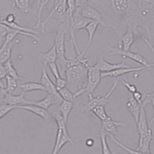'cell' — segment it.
<instances>
[{
    "label": "cell",
    "mask_w": 154,
    "mask_h": 154,
    "mask_svg": "<svg viewBox=\"0 0 154 154\" xmlns=\"http://www.w3.org/2000/svg\"><path fill=\"white\" fill-rule=\"evenodd\" d=\"M88 3L100 12L103 19L111 16L115 19L117 18L120 20L126 29L132 27L135 36L139 34L137 27L145 28L149 41L152 42L149 28L142 20L143 16H146L147 12L153 11L152 8L144 10L139 0H91Z\"/></svg>",
    "instance_id": "1"
},
{
    "label": "cell",
    "mask_w": 154,
    "mask_h": 154,
    "mask_svg": "<svg viewBox=\"0 0 154 154\" xmlns=\"http://www.w3.org/2000/svg\"><path fill=\"white\" fill-rule=\"evenodd\" d=\"M88 68L82 64H77L66 69L65 77L68 82L67 87L74 93L82 90L86 86Z\"/></svg>",
    "instance_id": "2"
},
{
    "label": "cell",
    "mask_w": 154,
    "mask_h": 154,
    "mask_svg": "<svg viewBox=\"0 0 154 154\" xmlns=\"http://www.w3.org/2000/svg\"><path fill=\"white\" fill-rule=\"evenodd\" d=\"M70 24L62 23L57 31L55 38V45L57 53V65L60 66V74L61 77H65L66 70L67 69L68 60L65 56V33L66 29Z\"/></svg>",
    "instance_id": "3"
},
{
    "label": "cell",
    "mask_w": 154,
    "mask_h": 154,
    "mask_svg": "<svg viewBox=\"0 0 154 154\" xmlns=\"http://www.w3.org/2000/svg\"><path fill=\"white\" fill-rule=\"evenodd\" d=\"M119 84V81L116 80L112 86L111 87L109 91L104 96L98 95L97 97H94L92 94H88V97L89 98V100L87 102L83 103L84 107L83 108V110L84 112H88L92 111V109L98 106L107 105L109 102V98L112 96L113 92L115 91L116 88L117 87Z\"/></svg>",
    "instance_id": "4"
},
{
    "label": "cell",
    "mask_w": 154,
    "mask_h": 154,
    "mask_svg": "<svg viewBox=\"0 0 154 154\" xmlns=\"http://www.w3.org/2000/svg\"><path fill=\"white\" fill-rule=\"evenodd\" d=\"M76 11H77L79 14H81L83 17L90 19L94 21H98L100 25L104 27L112 28L117 32L116 27L112 24L106 22L100 12L89 3L84 4L83 6L77 9Z\"/></svg>",
    "instance_id": "5"
},
{
    "label": "cell",
    "mask_w": 154,
    "mask_h": 154,
    "mask_svg": "<svg viewBox=\"0 0 154 154\" xmlns=\"http://www.w3.org/2000/svg\"><path fill=\"white\" fill-rule=\"evenodd\" d=\"M109 55L110 56H120L122 57L123 58H129L134 61L140 63L144 66H150L151 67H154V63H149L147 59L142 56L140 54L134 53L131 50L125 51L119 46L114 48L109 47Z\"/></svg>",
    "instance_id": "6"
},
{
    "label": "cell",
    "mask_w": 154,
    "mask_h": 154,
    "mask_svg": "<svg viewBox=\"0 0 154 154\" xmlns=\"http://www.w3.org/2000/svg\"><path fill=\"white\" fill-rule=\"evenodd\" d=\"M30 100L25 98V92H21L19 95H14L12 93L8 92L5 88L3 87L1 82L0 90V103H7L12 105L19 106L29 104Z\"/></svg>",
    "instance_id": "7"
},
{
    "label": "cell",
    "mask_w": 154,
    "mask_h": 154,
    "mask_svg": "<svg viewBox=\"0 0 154 154\" xmlns=\"http://www.w3.org/2000/svg\"><path fill=\"white\" fill-rule=\"evenodd\" d=\"M102 72L94 65H90L88 68L87 82L85 88H83L84 92L88 94H92L96 90L102 79Z\"/></svg>",
    "instance_id": "8"
},
{
    "label": "cell",
    "mask_w": 154,
    "mask_h": 154,
    "mask_svg": "<svg viewBox=\"0 0 154 154\" xmlns=\"http://www.w3.org/2000/svg\"><path fill=\"white\" fill-rule=\"evenodd\" d=\"M137 128L139 135V143L146 136H147L152 131V128H151L147 121V115L145 110V106L143 104L141 106L140 116L139 121L136 124Z\"/></svg>",
    "instance_id": "9"
},
{
    "label": "cell",
    "mask_w": 154,
    "mask_h": 154,
    "mask_svg": "<svg viewBox=\"0 0 154 154\" xmlns=\"http://www.w3.org/2000/svg\"><path fill=\"white\" fill-rule=\"evenodd\" d=\"M152 68L150 66H144L142 65L139 67H128V68H121L117 69L116 70L108 72H102V77H117L124 76L126 74L132 73V72H137L138 71L146 69L147 68Z\"/></svg>",
    "instance_id": "10"
},
{
    "label": "cell",
    "mask_w": 154,
    "mask_h": 154,
    "mask_svg": "<svg viewBox=\"0 0 154 154\" xmlns=\"http://www.w3.org/2000/svg\"><path fill=\"white\" fill-rule=\"evenodd\" d=\"M40 83L43 84V85L45 88L46 92H47L48 94H53L58 98H61L59 94L58 91L57 89L56 84L53 83V82L49 77L47 70L46 69V66H43Z\"/></svg>",
    "instance_id": "11"
},
{
    "label": "cell",
    "mask_w": 154,
    "mask_h": 154,
    "mask_svg": "<svg viewBox=\"0 0 154 154\" xmlns=\"http://www.w3.org/2000/svg\"><path fill=\"white\" fill-rule=\"evenodd\" d=\"M141 105L134 98L132 94L129 92V95L126 98V106L129 112L133 116L136 124L139 121Z\"/></svg>",
    "instance_id": "12"
},
{
    "label": "cell",
    "mask_w": 154,
    "mask_h": 154,
    "mask_svg": "<svg viewBox=\"0 0 154 154\" xmlns=\"http://www.w3.org/2000/svg\"><path fill=\"white\" fill-rule=\"evenodd\" d=\"M95 66L101 72H108L121 68H128L131 67L125 63L122 62L119 63H109L105 60L103 57H101Z\"/></svg>",
    "instance_id": "13"
},
{
    "label": "cell",
    "mask_w": 154,
    "mask_h": 154,
    "mask_svg": "<svg viewBox=\"0 0 154 154\" xmlns=\"http://www.w3.org/2000/svg\"><path fill=\"white\" fill-rule=\"evenodd\" d=\"M135 38L136 36L133 28L131 27H128L126 29L125 33L119 37L121 44H119V46L125 51L130 50L134 42Z\"/></svg>",
    "instance_id": "14"
},
{
    "label": "cell",
    "mask_w": 154,
    "mask_h": 154,
    "mask_svg": "<svg viewBox=\"0 0 154 154\" xmlns=\"http://www.w3.org/2000/svg\"><path fill=\"white\" fill-rule=\"evenodd\" d=\"M101 127H102L107 133V134H112L114 136H117V128L119 126H126L124 123L114 121L109 116L107 119L101 121Z\"/></svg>",
    "instance_id": "15"
},
{
    "label": "cell",
    "mask_w": 154,
    "mask_h": 154,
    "mask_svg": "<svg viewBox=\"0 0 154 154\" xmlns=\"http://www.w3.org/2000/svg\"><path fill=\"white\" fill-rule=\"evenodd\" d=\"M17 109L32 112L45 120H48L50 117V113L47 110L33 104H26L18 106Z\"/></svg>",
    "instance_id": "16"
},
{
    "label": "cell",
    "mask_w": 154,
    "mask_h": 154,
    "mask_svg": "<svg viewBox=\"0 0 154 154\" xmlns=\"http://www.w3.org/2000/svg\"><path fill=\"white\" fill-rule=\"evenodd\" d=\"M62 100L63 99L61 98H58L53 94H48V95L42 100L38 101L30 100L29 104H33L48 110L50 107L55 105L58 102Z\"/></svg>",
    "instance_id": "17"
},
{
    "label": "cell",
    "mask_w": 154,
    "mask_h": 154,
    "mask_svg": "<svg viewBox=\"0 0 154 154\" xmlns=\"http://www.w3.org/2000/svg\"><path fill=\"white\" fill-rule=\"evenodd\" d=\"M92 21L91 19L86 18L79 14L77 11H75L72 20L70 21V26L72 27L75 31L84 29L88 24Z\"/></svg>",
    "instance_id": "18"
},
{
    "label": "cell",
    "mask_w": 154,
    "mask_h": 154,
    "mask_svg": "<svg viewBox=\"0 0 154 154\" xmlns=\"http://www.w3.org/2000/svg\"><path fill=\"white\" fill-rule=\"evenodd\" d=\"M58 58L56 47L55 44L48 51L41 54L38 57V60L43 63V66H46L51 63L56 62Z\"/></svg>",
    "instance_id": "19"
},
{
    "label": "cell",
    "mask_w": 154,
    "mask_h": 154,
    "mask_svg": "<svg viewBox=\"0 0 154 154\" xmlns=\"http://www.w3.org/2000/svg\"><path fill=\"white\" fill-rule=\"evenodd\" d=\"M19 42V40L16 38L14 41L8 43L7 45L0 49V62L1 63H5L11 59L12 49L14 46Z\"/></svg>",
    "instance_id": "20"
},
{
    "label": "cell",
    "mask_w": 154,
    "mask_h": 154,
    "mask_svg": "<svg viewBox=\"0 0 154 154\" xmlns=\"http://www.w3.org/2000/svg\"><path fill=\"white\" fill-rule=\"evenodd\" d=\"M154 133L153 131H152L141 140V141L139 143L137 149L140 151L141 154L152 153L150 149V144L152 140H154Z\"/></svg>",
    "instance_id": "21"
},
{
    "label": "cell",
    "mask_w": 154,
    "mask_h": 154,
    "mask_svg": "<svg viewBox=\"0 0 154 154\" xmlns=\"http://www.w3.org/2000/svg\"><path fill=\"white\" fill-rule=\"evenodd\" d=\"M100 24L98 23V21H92L91 23H90L88 26L85 27V29L87 31L88 35V42L87 43V45L84 49V51L83 52V54L85 55L87 51L88 50L90 46H91V43L92 42L94 36L95 34V32L98 29V26Z\"/></svg>",
    "instance_id": "22"
},
{
    "label": "cell",
    "mask_w": 154,
    "mask_h": 154,
    "mask_svg": "<svg viewBox=\"0 0 154 154\" xmlns=\"http://www.w3.org/2000/svg\"><path fill=\"white\" fill-rule=\"evenodd\" d=\"M73 106H74L73 102H70V101L63 99L61 102L60 103V105L58 108V111L63 115V119H65L66 124L68 122L69 116L73 108Z\"/></svg>",
    "instance_id": "23"
},
{
    "label": "cell",
    "mask_w": 154,
    "mask_h": 154,
    "mask_svg": "<svg viewBox=\"0 0 154 154\" xmlns=\"http://www.w3.org/2000/svg\"><path fill=\"white\" fill-rule=\"evenodd\" d=\"M18 88L25 92L35 91H46L45 87L41 83L36 82H28L19 84L18 85Z\"/></svg>",
    "instance_id": "24"
},
{
    "label": "cell",
    "mask_w": 154,
    "mask_h": 154,
    "mask_svg": "<svg viewBox=\"0 0 154 154\" xmlns=\"http://www.w3.org/2000/svg\"><path fill=\"white\" fill-rule=\"evenodd\" d=\"M4 65L5 70L7 72L8 75L11 76V77L14 78V79L18 80H23V78H22L21 76H20L19 75V74L17 73V71L16 70V69L14 68V65L13 64V63L12 61L11 58L9 59V60H8L7 62H5V63H1Z\"/></svg>",
    "instance_id": "25"
},
{
    "label": "cell",
    "mask_w": 154,
    "mask_h": 154,
    "mask_svg": "<svg viewBox=\"0 0 154 154\" xmlns=\"http://www.w3.org/2000/svg\"><path fill=\"white\" fill-rule=\"evenodd\" d=\"M99 138L100 140L101 143V147H102V154H112V151L108 146V143L107 141V133L105 131V129L100 126V131H99Z\"/></svg>",
    "instance_id": "26"
},
{
    "label": "cell",
    "mask_w": 154,
    "mask_h": 154,
    "mask_svg": "<svg viewBox=\"0 0 154 154\" xmlns=\"http://www.w3.org/2000/svg\"><path fill=\"white\" fill-rule=\"evenodd\" d=\"M59 128H61L63 129V136L61 138V140L60 142V144L59 145L58 149V154L59 153V152L61 151V149H62V148L68 143H70L72 144V145L74 144V142L72 140V139L71 138L69 133L68 132L67 127H66V124L64 125L63 126L59 127Z\"/></svg>",
    "instance_id": "27"
},
{
    "label": "cell",
    "mask_w": 154,
    "mask_h": 154,
    "mask_svg": "<svg viewBox=\"0 0 154 154\" xmlns=\"http://www.w3.org/2000/svg\"><path fill=\"white\" fill-rule=\"evenodd\" d=\"M1 23L7 25L8 27H9L11 28H14V29L20 31H23V32L32 33V34H38V32L36 31H35V29H34L33 28L21 26L20 25H19V24L16 23L15 21L13 22V23H7V22H5V21L1 20Z\"/></svg>",
    "instance_id": "28"
},
{
    "label": "cell",
    "mask_w": 154,
    "mask_h": 154,
    "mask_svg": "<svg viewBox=\"0 0 154 154\" xmlns=\"http://www.w3.org/2000/svg\"><path fill=\"white\" fill-rule=\"evenodd\" d=\"M58 92L61 98L65 100L74 102L75 100L77 98L75 93L71 91L68 87H66L58 91Z\"/></svg>",
    "instance_id": "29"
},
{
    "label": "cell",
    "mask_w": 154,
    "mask_h": 154,
    "mask_svg": "<svg viewBox=\"0 0 154 154\" xmlns=\"http://www.w3.org/2000/svg\"><path fill=\"white\" fill-rule=\"evenodd\" d=\"M151 104V105L153 107V109H154V112H153V116L152 119H151L149 123V125L152 128V125L154 123V90L150 92L147 94V95L145 96L144 98H143V104L145 107L148 105V104Z\"/></svg>",
    "instance_id": "30"
},
{
    "label": "cell",
    "mask_w": 154,
    "mask_h": 154,
    "mask_svg": "<svg viewBox=\"0 0 154 154\" xmlns=\"http://www.w3.org/2000/svg\"><path fill=\"white\" fill-rule=\"evenodd\" d=\"M31 5L29 0H15L14 7L17 8L24 14H27Z\"/></svg>",
    "instance_id": "31"
},
{
    "label": "cell",
    "mask_w": 154,
    "mask_h": 154,
    "mask_svg": "<svg viewBox=\"0 0 154 154\" xmlns=\"http://www.w3.org/2000/svg\"><path fill=\"white\" fill-rule=\"evenodd\" d=\"M92 112L101 121L109 117L108 115L106 113L105 106H98L94 107L92 109Z\"/></svg>",
    "instance_id": "32"
},
{
    "label": "cell",
    "mask_w": 154,
    "mask_h": 154,
    "mask_svg": "<svg viewBox=\"0 0 154 154\" xmlns=\"http://www.w3.org/2000/svg\"><path fill=\"white\" fill-rule=\"evenodd\" d=\"M107 136L112 139V140L115 144H116L119 147L121 148L124 150H125L128 153H129V154H141L140 151H138L137 149L134 150V149H133L132 148H130L127 147L125 145L122 144L121 142H120L119 141L116 139V136L112 135V134H109Z\"/></svg>",
    "instance_id": "33"
},
{
    "label": "cell",
    "mask_w": 154,
    "mask_h": 154,
    "mask_svg": "<svg viewBox=\"0 0 154 154\" xmlns=\"http://www.w3.org/2000/svg\"><path fill=\"white\" fill-rule=\"evenodd\" d=\"M18 106L12 105L7 103H1L0 106V119H2L9 112L17 109Z\"/></svg>",
    "instance_id": "34"
},
{
    "label": "cell",
    "mask_w": 154,
    "mask_h": 154,
    "mask_svg": "<svg viewBox=\"0 0 154 154\" xmlns=\"http://www.w3.org/2000/svg\"><path fill=\"white\" fill-rule=\"evenodd\" d=\"M5 79L7 81V87L5 88L6 91L9 93H13L16 88H18L17 80L8 75Z\"/></svg>",
    "instance_id": "35"
},
{
    "label": "cell",
    "mask_w": 154,
    "mask_h": 154,
    "mask_svg": "<svg viewBox=\"0 0 154 154\" xmlns=\"http://www.w3.org/2000/svg\"><path fill=\"white\" fill-rule=\"evenodd\" d=\"M63 129L61 128L58 127L56 137V141H55L54 146V148H53V151L52 152V154H58V149L59 145H60L61 140V138H62V136H63Z\"/></svg>",
    "instance_id": "36"
},
{
    "label": "cell",
    "mask_w": 154,
    "mask_h": 154,
    "mask_svg": "<svg viewBox=\"0 0 154 154\" xmlns=\"http://www.w3.org/2000/svg\"><path fill=\"white\" fill-rule=\"evenodd\" d=\"M67 12L70 17V21L73 19V14L76 10V5L75 0H67Z\"/></svg>",
    "instance_id": "37"
},
{
    "label": "cell",
    "mask_w": 154,
    "mask_h": 154,
    "mask_svg": "<svg viewBox=\"0 0 154 154\" xmlns=\"http://www.w3.org/2000/svg\"><path fill=\"white\" fill-rule=\"evenodd\" d=\"M48 66H49V69L51 70L53 75L54 76L55 79L61 76L60 71L59 70L58 66L57 63H56V62L49 63Z\"/></svg>",
    "instance_id": "38"
},
{
    "label": "cell",
    "mask_w": 154,
    "mask_h": 154,
    "mask_svg": "<svg viewBox=\"0 0 154 154\" xmlns=\"http://www.w3.org/2000/svg\"><path fill=\"white\" fill-rule=\"evenodd\" d=\"M67 85L68 82L66 79L61 76L56 79V86L58 91H60L63 88L67 87Z\"/></svg>",
    "instance_id": "39"
},
{
    "label": "cell",
    "mask_w": 154,
    "mask_h": 154,
    "mask_svg": "<svg viewBox=\"0 0 154 154\" xmlns=\"http://www.w3.org/2000/svg\"><path fill=\"white\" fill-rule=\"evenodd\" d=\"M121 83L124 86H125L126 87L127 90L129 93L133 94L137 90V87H136L135 85L133 84L130 83L126 79H124L121 80Z\"/></svg>",
    "instance_id": "40"
},
{
    "label": "cell",
    "mask_w": 154,
    "mask_h": 154,
    "mask_svg": "<svg viewBox=\"0 0 154 154\" xmlns=\"http://www.w3.org/2000/svg\"><path fill=\"white\" fill-rule=\"evenodd\" d=\"M8 32V27L7 25L1 23L0 24V34H1V42L2 44V41L5 38Z\"/></svg>",
    "instance_id": "41"
},
{
    "label": "cell",
    "mask_w": 154,
    "mask_h": 154,
    "mask_svg": "<svg viewBox=\"0 0 154 154\" xmlns=\"http://www.w3.org/2000/svg\"><path fill=\"white\" fill-rule=\"evenodd\" d=\"M16 19V16L14 14H8L5 19H4L3 17H1V20L5 21L7 23H13L15 21Z\"/></svg>",
    "instance_id": "42"
},
{
    "label": "cell",
    "mask_w": 154,
    "mask_h": 154,
    "mask_svg": "<svg viewBox=\"0 0 154 154\" xmlns=\"http://www.w3.org/2000/svg\"><path fill=\"white\" fill-rule=\"evenodd\" d=\"M134 98L140 103V105H143V94L139 91H136L134 93L132 94Z\"/></svg>",
    "instance_id": "43"
},
{
    "label": "cell",
    "mask_w": 154,
    "mask_h": 154,
    "mask_svg": "<svg viewBox=\"0 0 154 154\" xmlns=\"http://www.w3.org/2000/svg\"><path fill=\"white\" fill-rule=\"evenodd\" d=\"M8 74L7 71L5 70L4 65L1 63V68H0V80H2L3 79L6 78Z\"/></svg>",
    "instance_id": "44"
},
{
    "label": "cell",
    "mask_w": 154,
    "mask_h": 154,
    "mask_svg": "<svg viewBox=\"0 0 154 154\" xmlns=\"http://www.w3.org/2000/svg\"><path fill=\"white\" fill-rule=\"evenodd\" d=\"M75 2L76 5V9L83 6L84 4H85L84 2V0H75Z\"/></svg>",
    "instance_id": "45"
},
{
    "label": "cell",
    "mask_w": 154,
    "mask_h": 154,
    "mask_svg": "<svg viewBox=\"0 0 154 154\" xmlns=\"http://www.w3.org/2000/svg\"><path fill=\"white\" fill-rule=\"evenodd\" d=\"M94 141L93 139H87L86 140V145L87 146H88V147H91L94 145Z\"/></svg>",
    "instance_id": "46"
},
{
    "label": "cell",
    "mask_w": 154,
    "mask_h": 154,
    "mask_svg": "<svg viewBox=\"0 0 154 154\" xmlns=\"http://www.w3.org/2000/svg\"><path fill=\"white\" fill-rule=\"evenodd\" d=\"M143 1H145L148 4H150L152 7H154V0H143Z\"/></svg>",
    "instance_id": "47"
},
{
    "label": "cell",
    "mask_w": 154,
    "mask_h": 154,
    "mask_svg": "<svg viewBox=\"0 0 154 154\" xmlns=\"http://www.w3.org/2000/svg\"><path fill=\"white\" fill-rule=\"evenodd\" d=\"M41 0H36V2H37V5H38V7H39L40 6V4H41Z\"/></svg>",
    "instance_id": "48"
},
{
    "label": "cell",
    "mask_w": 154,
    "mask_h": 154,
    "mask_svg": "<svg viewBox=\"0 0 154 154\" xmlns=\"http://www.w3.org/2000/svg\"><path fill=\"white\" fill-rule=\"evenodd\" d=\"M11 2H12V7H14V2H15V0H11Z\"/></svg>",
    "instance_id": "49"
},
{
    "label": "cell",
    "mask_w": 154,
    "mask_h": 154,
    "mask_svg": "<svg viewBox=\"0 0 154 154\" xmlns=\"http://www.w3.org/2000/svg\"><path fill=\"white\" fill-rule=\"evenodd\" d=\"M29 1H30V2H31V5H33V4H34V2H35V1H36V0H29Z\"/></svg>",
    "instance_id": "50"
},
{
    "label": "cell",
    "mask_w": 154,
    "mask_h": 154,
    "mask_svg": "<svg viewBox=\"0 0 154 154\" xmlns=\"http://www.w3.org/2000/svg\"><path fill=\"white\" fill-rule=\"evenodd\" d=\"M143 1V0H139V4L141 5H142V2Z\"/></svg>",
    "instance_id": "51"
},
{
    "label": "cell",
    "mask_w": 154,
    "mask_h": 154,
    "mask_svg": "<svg viewBox=\"0 0 154 154\" xmlns=\"http://www.w3.org/2000/svg\"><path fill=\"white\" fill-rule=\"evenodd\" d=\"M90 1V0H84V2H85V3H88Z\"/></svg>",
    "instance_id": "52"
},
{
    "label": "cell",
    "mask_w": 154,
    "mask_h": 154,
    "mask_svg": "<svg viewBox=\"0 0 154 154\" xmlns=\"http://www.w3.org/2000/svg\"><path fill=\"white\" fill-rule=\"evenodd\" d=\"M64 1H65V2H66H66H67V0H64Z\"/></svg>",
    "instance_id": "53"
},
{
    "label": "cell",
    "mask_w": 154,
    "mask_h": 154,
    "mask_svg": "<svg viewBox=\"0 0 154 154\" xmlns=\"http://www.w3.org/2000/svg\"><path fill=\"white\" fill-rule=\"evenodd\" d=\"M153 11H154V8H153Z\"/></svg>",
    "instance_id": "54"
}]
</instances>
